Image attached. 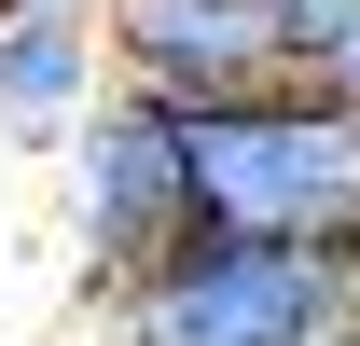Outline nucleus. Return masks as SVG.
I'll use <instances>...</instances> for the list:
<instances>
[{
  "label": "nucleus",
  "mask_w": 360,
  "mask_h": 346,
  "mask_svg": "<svg viewBox=\"0 0 360 346\" xmlns=\"http://www.w3.org/2000/svg\"><path fill=\"white\" fill-rule=\"evenodd\" d=\"M180 180H194V236L360 263V111H333V97L264 84L222 111H180Z\"/></svg>",
  "instance_id": "obj_1"
},
{
  "label": "nucleus",
  "mask_w": 360,
  "mask_h": 346,
  "mask_svg": "<svg viewBox=\"0 0 360 346\" xmlns=\"http://www.w3.org/2000/svg\"><path fill=\"white\" fill-rule=\"evenodd\" d=\"M360 263L264 250V236H180L139 291H111V346H347Z\"/></svg>",
  "instance_id": "obj_2"
},
{
  "label": "nucleus",
  "mask_w": 360,
  "mask_h": 346,
  "mask_svg": "<svg viewBox=\"0 0 360 346\" xmlns=\"http://www.w3.org/2000/svg\"><path fill=\"white\" fill-rule=\"evenodd\" d=\"M194 236V180H180V111L153 97H97L84 139H70V250H84V291H139L153 263Z\"/></svg>",
  "instance_id": "obj_3"
},
{
  "label": "nucleus",
  "mask_w": 360,
  "mask_h": 346,
  "mask_svg": "<svg viewBox=\"0 0 360 346\" xmlns=\"http://www.w3.org/2000/svg\"><path fill=\"white\" fill-rule=\"evenodd\" d=\"M111 84L153 111H222L277 84V0H84Z\"/></svg>",
  "instance_id": "obj_4"
},
{
  "label": "nucleus",
  "mask_w": 360,
  "mask_h": 346,
  "mask_svg": "<svg viewBox=\"0 0 360 346\" xmlns=\"http://www.w3.org/2000/svg\"><path fill=\"white\" fill-rule=\"evenodd\" d=\"M111 97V56H97L84 0H42V14H0V139H84V111Z\"/></svg>",
  "instance_id": "obj_5"
},
{
  "label": "nucleus",
  "mask_w": 360,
  "mask_h": 346,
  "mask_svg": "<svg viewBox=\"0 0 360 346\" xmlns=\"http://www.w3.org/2000/svg\"><path fill=\"white\" fill-rule=\"evenodd\" d=\"M277 84L360 111V0H277Z\"/></svg>",
  "instance_id": "obj_6"
},
{
  "label": "nucleus",
  "mask_w": 360,
  "mask_h": 346,
  "mask_svg": "<svg viewBox=\"0 0 360 346\" xmlns=\"http://www.w3.org/2000/svg\"><path fill=\"white\" fill-rule=\"evenodd\" d=\"M0 14H42V0H0Z\"/></svg>",
  "instance_id": "obj_7"
},
{
  "label": "nucleus",
  "mask_w": 360,
  "mask_h": 346,
  "mask_svg": "<svg viewBox=\"0 0 360 346\" xmlns=\"http://www.w3.org/2000/svg\"><path fill=\"white\" fill-rule=\"evenodd\" d=\"M347 346H360V319H347Z\"/></svg>",
  "instance_id": "obj_8"
}]
</instances>
